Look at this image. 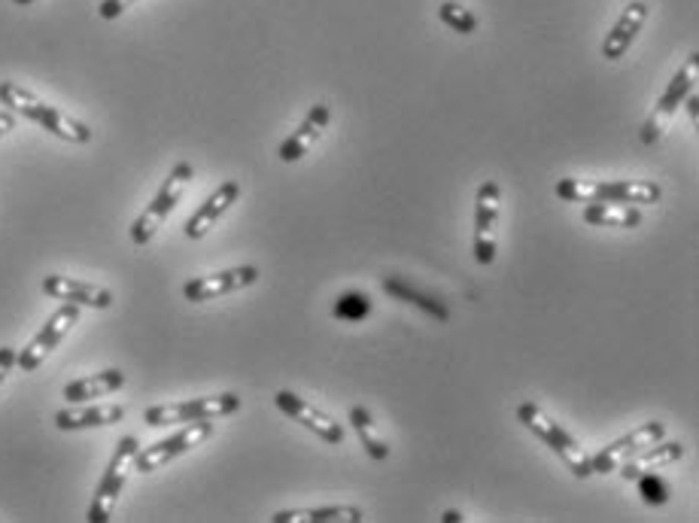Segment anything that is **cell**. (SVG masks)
I'll return each mask as SVG.
<instances>
[{
    "label": "cell",
    "mask_w": 699,
    "mask_h": 523,
    "mask_svg": "<svg viewBox=\"0 0 699 523\" xmlns=\"http://www.w3.org/2000/svg\"><path fill=\"white\" fill-rule=\"evenodd\" d=\"M0 104L16 113V116H24V120L37 122L40 129H47L49 134H55L61 141L68 143H89L92 141V129L85 122L73 120L64 110H59L55 104H47L37 95H31L28 89L16 83H0Z\"/></svg>",
    "instance_id": "6da1fadb"
},
{
    "label": "cell",
    "mask_w": 699,
    "mask_h": 523,
    "mask_svg": "<svg viewBox=\"0 0 699 523\" xmlns=\"http://www.w3.org/2000/svg\"><path fill=\"white\" fill-rule=\"evenodd\" d=\"M517 420H521L523 427L533 432L535 439H542L547 444V448H551V451L557 453L559 460L566 463V469H569L572 475L582 478V481H584V478L593 475L590 453L584 451L582 444L572 439L569 432L559 427L557 420L547 414V411H542L538 404H535V402H523L521 408H517Z\"/></svg>",
    "instance_id": "7a4b0ae2"
},
{
    "label": "cell",
    "mask_w": 699,
    "mask_h": 523,
    "mask_svg": "<svg viewBox=\"0 0 699 523\" xmlns=\"http://www.w3.org/2000/svg\"><path fill=\"white\" fill-rule=\"evenodd\" d=\"M192 174H195V171H192L189 162H177V165L171 167V174H167V180L162 183V189L155 192V198L150 202V207H146V211L134 219V226H131V240H134L137 247H146V244L155 238V232L165 226V219L171 216V211L177 207L179 198L189 189Z\"/></svg>",
    "instance_id": "3957f363"
},
{
    "label": "cell",
    "mask_w": 699,
    "mask_h": 523,
    "mask_svg": "<svg viewBox=\"0 0 699 523\" xmlns=\"http://www.w3.org/2000/svg\"><path fill=\"white\" fill-rule=\"evenodd\" d=\"M141 451V441L134 435H122L116 444V451L110 457V465L101 484L95 490V500L89 505V523H107L113 517V509H116L119 493L129 484V475L134 472V457Z\"/></svg>",
    "instance_id": "277c9868"
},
{
    "label": "cell",
    "mask_w": 699,
    "mask_h": 523,
    "mask_svg": "<svg viewBox=\"0 0 699 523\" xmlns=\"http://www.w3.org/2000/svg\"><path fill=\"white\" fill-rule=\"evenodd\" d=\"M240 408V396L235 392H219V396H198L189 402L153 404L143 411L146 427H174V423H192V420H219V417L235 414Z\"/></svg>",
    "instance_id": "5b68a950"
},
{
    "label": "cell",
    "mask_w": 699,
    "mask_h": 523,
    "mask_svg": "<svg viewBox=\"0 0 699 523\" xmlns=\"http://www.w3.org/2000/svg\"><path fill=\"white\" fill-rule=\"evenodd\" d=\"M697 80H699V55L693 52L688 61H685V68L672 76V83L666 85V92L664 98L657 101V107H654V113L648 116V122L641 125V143H657L660 137H664V131L666 125L672 122V116L678 113V107L688 101L693 92H697Z\"/></svg>",
    "instance_id": "8992f818"
},
{
    "label": "cell",
    "mask_w": 699,
    "mask_h": 523,
    "mask_svg": "<svg viewBox=\"0 0 699 523\" xmlns=\"http://www.w3.org/2000/svg\"><path fill=\"white\" fill-rule=\"evenodd\" d=\"M210 435H214V420H192V423H186L179 432L167 435L165 441H155L150 448L137 451V457H134V469L143 472V475H150V472L162 469V465H167L171 460L189 453L192 448L204 444Z\"/></svg>",
    "instance_id": "52a82bcc"
},
{
    "label": "cell",
    "mask_w": 699,
    "mask_h": 523,
    "mask_svg": "<svg viewBox=\"0 0 699 523\" xmlns=\"http://www.w3.org/2000/svg\"><path fill=\"white\" fill-rule=\"evenodd\" d=\"M80 322V305H71V301H61V308L43 322V329L31 338V345L24 347L22 353L16 357V366L22 371H37L43 362H47L55 347L68 338L73 326Z\"/></svg>",
    "instance_id": "ba28073f"
},
{
    "label": "cell",
    "mask_w": 699,
    "mask_h": 523,
    "mask_svg": "<svg viewBox=\"0 0 699 523\" xmlns=\"http://www.w3.org/2000/svg\"><path fill=\"white\" fill-rule=\"evenodd\" d=\"M498 216H502V186L496 180H486L477 189V202H474V259L477 265L496 262Z\"/></svg>",
    "instance_id": "9c48e42d"
},
{
    "label": "cell",
    "mask_w": 699,
    "mask_h": 523,
    "mask_svg": "<svg viewBox=\"0 0 699 523\" xmlns=\"http://www.w3.org/2000/svg\"><path fill=\"white\" fill-rule=\"evenodd\" d=\"M666 439V423L660 420H651V423H641L639 429H633L627 435H620L611 444H605L603 451L590 457L593 475H611L620 465L627 463L629 457H636L639 451H645L654 441Z\"/></svg>",
    "instance_id": "30bf717a"
},
{
    "label": "cell",
    "mask_w": 699,
    "mask_h": 523,
    "mask_svg": "<svg viewBox=\"0 0 699 523\" xmlns=\"http://www.w3.org/2000/svg\"><path fill=\"white\" fill-rule=\"evenodd\" d=\"M259 284V268L256 265H237V268H226V271L204 274V277H195L189 284L183 286V298L186 301H210V298H223L228 293H237V289H247V286Z\"/></svg>",
    "instance_id": "8fae6325"
},
{
    "label": "cell",
    "mask_w": 699,
    "mask_h": 523,
    "mask_svg": "<svg viewBox=\"0 0 699 523\" xmlns=\"http://www.w3.org/2000/svg\"><path fill=\"white\" fill-rule=\"evenodd\" d=\"M274 404H277L284 414L292 417L296 423L308 427L310 432H317L322 441H329V444H345V427H341L338 420H332L326 411H320L317 404H310L308 399L296 396L292 390L277 392V396H274Z\"/></svg>",
    "instance_id": "7c38bea8"
},
{
    "label": "cell",
    "mask_w": 699,
    "mask_h": 523,
    "mask_svg": "<svg viewBox=\"0 0 699 523\" xmlns=\"http://www.w3.org/2000/svg\"><path fill=\"white\" fill-rule=\"evenodd\" d=\"M43 293H47L49 298L80 305V308H113V293H110V289L85 284V280H76V277H64V274H49V277H43Z\"/></svg>",
    "instance_id": "4fadbf2b"
},
{
    "label": "cell",
    "mask_w": 699,
    "mask_h": 523,
    "mask_svg": "<svg viewBox=\"0 0 699 523\" xmlns=\"http://www.w3.org/2000/svg\"><path fill=\"white\" fill-rule=\"evenodd\" d=\"M329 125H332V110H329V104H313V110L308 113V120L298 125L296 134H292L289 141L280 143V153H277L280 155V162L292 165L298 158H305V155L317 146V141L326 134Z\"/></svg>",
    "instance_id": "5bb4252c"
},
{
    "label": "cell",
    "mask_w": 699,
    "mask_h": 523,
    "mask_svg": "<svg viewBox=\"0 0 699 523\" xmlns=\"http://www.w3.org/2000/svg\"><path fill=\"white\" fill-rule=\"evenodd\" d=\"M648 22V3L645 0H633L629 7H624L620 19L615 22V28L608 31L603 43V55L608 61H617L627 55V49L633 47V40L641 31V24Z\"/></svg>",
    "instance_id": "9a60e30c"
},
{
    "label": "cell",
    "mask_w": 699,
    "mask_h": 523,
    "mask_svg": "<svg viewBox=\"0 0 699 523\" xmlns=\"http://www.w3.org/2000/svg\"><path fill=\"white\" fill-rule=\"evenodd\" d=\"M240 198V186H237L235 180H226L219 189L207 198V202L195 211V216H192L189 223H186V238L189 240H202L210 228L219 223V216L226 214L228 207Z\"/></svg>",
    "instance_id": "2e32d148"
},
{
    "label": "cell",
    "mask_w": 699,
    "mask_h": 523,
    "mask_svg": "<svg viewBox=\"0 0 699 523\" xmlns=\"http://www.w3.org/2000/svg\"><path fill=\"white\" fill-rule=\"evenodd\" d=\"M685 457V444L681 441H654L648 444L645 451H639L636 457H629L627 463L620 465V475L627 478V481H636L641 472H654V469H664V465H672L678 463Z\"/></svg>",
    "instance_id": "e0dca14e"
},
{
    "label": "cell",
    "mask_w": 699,
    "mask_h": 523,
    "mask_svg": "<svg viewBox=\"0 0 699 523\" xmlns=\"http://www.w3.org/2000/svg\"><path fill=\"white\" fill-rule=\"evenodd\" d=\"M125 417L122 404H92V408H64L55 414V427L61 432H76V429L113 427Z\"/></svg>",
    "instance_id": "ac0fdd59"
},
{
    "label": "cell",
    "mask_w": 699,
    "mask_h": 523,
    "mask_svg": "<svg viewBox=\"0 0 699 523\" xmlns=\"http://www.w3.org/2000/svg\"><path fill=\"white\" fill-rule=\"evenodd\" d=\"M125 387V371L122 369H107L97 371V375H89V378H80L64 387V399L71 404H83L92 402L97 396H110Z\"/></svg>",
    "instance_id": "d6986e66"
},
{
    "label": "cell",
    "mask_w": 699,
    "mask_h": 523,
    "mask_svg": "<svg viewBox=\"0 0 699 523\" xmlns=\"http://www.w3.org/2000/svg\"><path fill=\"white\" fill-rule=\"evenodd\" d=\"M584 223L599 228H636L641 226V214L636 204L627 202H593L584 211Z\"/></svg>",
    "instance_id": "ffe728a7"
},
{
    "label": "cell",
    "mask_w": 699,
    "mask_h": 523,
    "mask_svg": "<svg viewBox=\"0 0 699 523\" xmlns=\"http://www.w3.org/2000/svg\"><path fill=\"white\" fill-rule=\"evenodd\" d=\"M274 523H359L362 512L356 505H320V509H284L271 517Z\"/></svg>",
    "instance_id": "44dd1931"
},
{
    "label": "cell",
    "mask_w": 699,
    "mask_h": 523,
    "mask_svg": "<svg viewBox=\"0 0 699 523\" xmlns=\"http://www.w3.org/2000/svg\"><path fill=\"white\" fill-rule=\"evenodd\" d=\"M660 195L664 189L654 180H605V202L657 204Z\"/></svg>",
    "instance_id": "7402d4cb"
},
{
    "label": "cell",
    "mask_w": 699,
    "mask_h": 523,
    "mask_svg": "<svg viewBox=\"0 0 699 523\" xmlns=\"http://www.w3.org/2000/svg\"><path fill=\"white\" fill-rule=\"evenodd\" d=\"M383 289H387L390 296L402 298V301H411V305H417L420 310H426L429 317H435V320H441V322L451 320V308H448L441 298L420 293V289H414V286L408 284L404 277H387V280H383Z\"/></svg>",
    "instance_id": "603a6c76"
},
{
    "label": "cell",
    "mask_w": 699,
    "mask_h": 523,
    "mask_svg": "<svg viewBox=\"0 0 699 523\" xmlns=\"http://www.w3.org/2000/svg\"><path fill=\"white\" fill-rule=\"evenodd\" d=\"M350 423H353L356 435H359V441H362V448H366L371 460H378L380 463V460L390 457V444L383 441L378 423H374V417L368 414V408L353 404V408H350Z\"/></svg>",
    "instance_id": "cb8c5ba5"
},
{
    "label": "cell",
    "mask_w": 699,
    "mask_h": 523,
    "mask_svg": "<svg viewBox=\"0 0 699 523\" xmlns=\"http://www.w3.org/2000/svg\"><path fill=\"white\" fill-rule=\"evenodd\" d=\"M559 202H605V180H590V177H563L554 186Z\"/></svg>",
    "instance_id": "d4e9b609"
},
{
    "label": "cell",
    "mask_w": 699,
    "mask_h": 523,
    "mask_svg": "<svg viewBox=\"0 0 699 523\" xmlns=\"http://www.w3.org/2000/svg\"><path fill=\"white\" fill-rule=\"evenodd\" d=\"M371 310H374V301H371V296L368 293H362V289H347V293H341L338 296V301H335V320H341V322H362L371 317Z\"/></svg>",
    "instance_id": "484cf974"
},
{
    "label": "cell",
    "mask_w": 699,
    "mask_h": 523,
    "mask_svg": "<svg viewBox=\"0 0 699 523\" xmlns=\"http://www.w3.org/2000/svg\"><path fill=\"white\" fill-rule=\"evenodd\" d=\"M439 16L441 22L448 24V28H453L456 34H474V31H477V16H474L469 7H463V3L444 0L439 7Z\"/></svg>",
    "instance_id": "4316f807"
},
{
    "label": "cell",
    "mask_w": 699,
    "mask_h": 523,
    "mask_svg": "<svg viewBox=\"0 0 699 523\" xmlns=\"http://www.w3.org/2000/svg\"><path fill=\"white\" fill-rule=\"evenodd\" d=\"M636 484H639V496L645 505H666L669 496H672L669 484H666L660 475H654V472H641V475L636 478Z\"/></svg>",
    "instance_id": "83f0119b"
},
{
    "label": "cell",
    "mask_w": 699,
    "mask_h": 523,
    "mask_svg": "<svg viewBox=\"0 0 699 523\" xmlns=\"http://www.w3.org/2000/svg\"><path fill=\"white\" fill-rule=\"evenodd\" d=\"M134 3H137V0H101L97 12H101V19H119V16L129 10V7H134Z\"/></svg>",
    "instance_id": "f1b7e54d"
},
{
    "label": "cell",
    "mask_w": 699,
    "mask_h": 523,
    "mask_svg": "<svg viewBox=\"0 0 699 523\" xmlns=\"http://www.w3.org/2000/svg\"><path fill=\"white\" fill-rule=\"evenodd\" d=\"M16 350L12 347H0V383L7 381V375H10L12 369H16Z\"/></svg>",
    "instance_id": "f546056e"
},
{
    "label": "cell",
    "mask_w": 699,
    "mask_h": 523,
    "mask_svg": "<svg viewBox=\"0 0 699 523\" xmlns=\"http://www.w3.org/2000/svg\"><path fill=\"white\" fill-rule=\"evenodd\" d=\"M12 129H16V113L3 110V113H0V137H7Z\"/></svg>",
    "instance_id": "4dcf8cb0"
},
{
    "label": "cell",
    "mask_w": 699,
    "mask_h": 523,
    "mask_svg": "<svg viewBox=\"0 0 699 523\" xmlns=\"http://www.w3.org/2000/svg\"><path fill=\"white\" fill-rule=\"evenodd\" d=\"M444 523H456V521H463V514L460 512H444V517H441Z\"/></svg>",
    "instance_id": "1f68e13d"
},
{
    "label": "cell",
    "mask_w": 699,
    "mask_h": 523,
    "mask_svg": "<svg viewBox=\"0 0 699 523\" xmlns=\"http://www.w3.org/2000/svg\"><path fill=\"white\" fill-rule=\"evenodd\" d=\"M12 3H16V7H31L34 0H12Z\"/></svg>",
    "instance_id": "d6a6232c"
}]
</instances>
